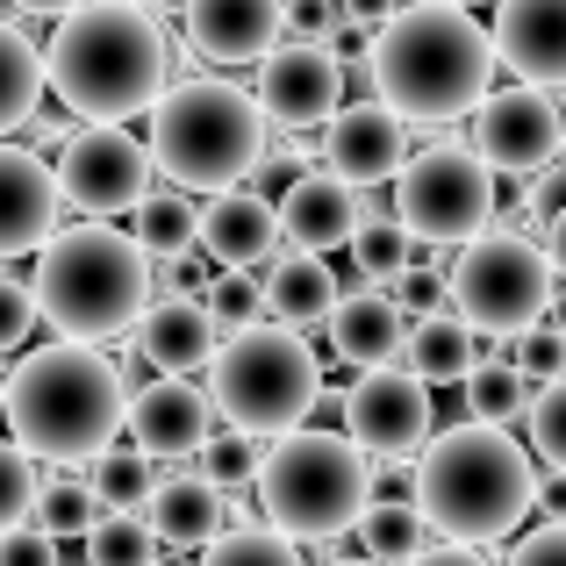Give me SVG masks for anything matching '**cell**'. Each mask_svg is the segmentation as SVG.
Returning <instances> with one entry per match:
<instances>
[{
  "instance_id": "816d5d0a",
  "label": "cell",
  "mask_w": 566,
  "mask_h": 566,
  "mask_svg": "<svg viewBox=\"0 0 566 566\" xmlns=\"http://www.w3.org/2000/svg\"><path fill=\"white\" fill-rule=\"evenodd\" d=\"M144 8H172V0H144Z\"/></svg>"
},
{
  "instance_id": "d6986e66",
  "label": "cell",
  "mask_w": 566,
  "mask_h": 566,
  "mask_svg": "<svg viewBox=\"0 0 566 566\" xmlns=\"http://www.w3.org/2000/svg\"><path fill=\"white\" fill-rule=\"evenodd\" d=\"M187 43L208 65H259L280 43V0H187Z\"/></svg>"
},
{
  "instance_id": "83f0119b",
  "label": "cell",
  "mask_w": 566,
  "mask_h": 566,
  "mask_svg": "<svg viewBox=\"0 0 566 566\" xmlns=\"http://www.w3.org/2000/svg\"><path fill=\"white\" fill-rule=\"evenodd\" d=\"M43 101V51L14 22H0V137L22 129Z\"/></svg>"
},
{
  "instance_id": "f35d334b",
  "label": "cell",
  "mask_w": 566,
  "mask_h": 566,
  "mask_svg": "<svg viewBox=\"0 0 566 566\" xmlns=\"http://www.w3.org/2000/svg\"><path fill=\"white\" fill-rule=\"evenodd\" d=\"M29 510H36V459L14 438H0V531L22 524Z\"/></svg>"
},
{
  "instance_id": "1f68e13d",
  "label": "cell",
  "mask_w": 566,
  "mask_h": 566,
  "mask_svg": "<svg viewBox=\"0 0 566 566\" xmlns=\"http://www.w3.org/2000/svg\"><path fill=\"white\" fill-rule=\"evenodd\" d=\"M158 553H166V545H158V531H151L144 510H101L94 524H86V559L94 566H144Z\"/></svg>"
},
{
  "instance_id": "f907efd6",
  "label": "cell",
  "mask_w": 566,
  "mask_h": 566,
  "mask_svg": "<svg viewBox=\"0 0 566 566\" xmlns=\"http://www.w3.org/2000/svg\"><path fill=\"white\" fill-rule=\"evenodd\" d=\"M14 8H22V14H65L72 0H14Z\"/></svg>"
},
{
  "instance_id": "bcb514c9",
  "label": "cell",
  "mask_w": 566,
  "mask_h": 566,
  "mask_svg": "<svg viewBox=\"0 0 566 566\" xmlns=\"http://www.w3.org/2000/svg\"><path fill=\"white\" fill-rule=\"evenodd\" d=\"M545 259H553V273L566 280V201L545 216Z\"/></svg>"
},
{
  "instance_id": "4dcf8cb0",
  "label": "cell",
  "mask_w": 566,
  "mask_h": 566,
  "mask_svg": "<svg viewBox=\"0 0 566 566\" xmlns=\"http://www.w3.org/2000/svg\"><path fill=\"white\" fill-rule=\"evenodd\" d=\"M352 265H359V280H374V287H387V280L409 265V230H401V216H387V208L359 201V222H352Z\"/></svg>"
},
{
  "instance_id": "603a6c76",
  "label": "cell",
  "mask_w": 566,
  "mask_h": 566,
  "mask_svg": "<svg viewBox=\"0 0 566 566\" xmlns=\"http://www.w3.org/2000/svg\"><path fill=\"white\" fill-rule=\"evenodd\" d=\"M144 516H151L158 545H180V553H208V538H216L222 524H237L230 488H216L208 473L158 481V488H151V502H144Z\"/></svg>"
},
{
  "instance_id": "d4e9b609",
  "label": "cell",
  "mask_w": 566,
  "mask_h": 566,
  "mask_svg": "<svg viewBox=\"0 0 566 566\" xmlns=\"http://www.w3.org/2000/svg\"><path fill=\"white\" fill-rule=\"evenodd\" d=\"M273 273H265V316L273 323H323L331 316V302H337V280H331V265H323V251H287V259H265Z\"/></svg>"
},
{
  "instance_id": "9c48e42d",
  "label": "cell",
  "mask_w": 566,
  "mask_h": 566,
  "mask_svg": "<svg viewBox=\"0 0 566 566\" xmlns=\"http://www.w3.org/2000/svg\"><path fill=\"white\" fill-rule=\"evenodd\" d=\"M553 259L531 244L524 230H473L459 265L444 273L452 287V316L467 331H488V337H516L524 323L545 316L553 302Z\"/></svg>"
},
{
  "instance_id": "52a82bcc",
  "label": "cell",
  "mask_w": 566,
  "mask_h": 566,
  "mask_svg": "<svg viewBox=\"0 0 566 566\" xmlns=\"http://www.w3.org/2000/svg\"><path fill=\"white\" fill-rule=\"evenodd\" d=\"M366 452L345 438V430H280L273 452H259V473H251V488H259V510L273 531H287L294 545H331L352 531V516L366 510Z\"/></svg>"
},
{
  "instance_id": "7a4b0ae2",
  "label": "cell",
  "mask_w": 566,
  "mask_h": 566,
  "mask_svg": "<svg viewBox=\"0 0 566 566\" xmlns=\"http://www.w3.org/2000/svg\"><path fill=\"white\" fill-rule=\"evenodd\" d=\"M416 459V510L430 516L444 545H495L538 510V467L510 438V423H452L438 438H423Z\"/></svg>"
},
{
  "instance_id": "8fae6325",
  "label": "cell",
  "mask_w": 566,
  "mask_h": 566,
  "mask_svg": "<svg viewBox=\"0 0 566 566\" xmlns=\"http://www.w3.org/2000/svg\"><path fill=\"white\" fill-rule=\"evenodd\" d=\"M57 193L80 216H129L151 193V144L129 137L123 123H86L57 144Z\"/></svg>"
},
{
  "instance_id": "3957f363",
  "label": "cell",
  "mask_w": 566,
  "mask_h": 566,
  "mask_svg": "<svg viewBox=\"0 0 566 566\" xmlns=\"http://www.w3.org/2000/svg\"><path fill=\"white\" fill-rule=\"evenodd\" d=\"M366 65L401 123H444L473 115V101L495 86V36L467 14V0H416L374 29Z\"/></svg>"
},
{
  "instance_id": "60d3db41",
  "label": "cell",
  "mask_w": 566,
  "mask_h": 566,
  "mask_svg": "<svg viewBox=\"0 0 566 566\" xmlns=\"http://www.w3.org/2000/svg\"><path fill=\"white\" fill-rule=\"evenodd\" d=\"M387 287H395V308H401L409 323H416V316H438V308H452V287H444L438 265H401Z\"/></svg>"
},
{
  "instance_id": "e0dca14e",
  "label": "cell",
  "mask_w": 566,
  "mask_h": 566,
  "mask_svg": "<svg viewBox=\"0 0 566 566\" xmlns=\"http://www.w3.org/2000/svg\"><path fill=\"white\" fill-rule=\"evenodd\" d=\"M65 216V193H57V172L43 166V151H22V144L0 137V259H22Z\"/></svg>"
},
{
  "instance_id": "d590c367",
  "label": "cell",
  "mask_w": 566,
  "mask_h": 566,
  "mask_svg": "<svg viewBox=\"0 0 566 566\" xmlns=\"http://www.w3.org/2000/svg\"><path fill=\"white\" fill-rule=\"evenodd\" d=\"M531 452L566 473V374L531 387Z\"/></svg>"
},
{
  "instance_id": "7bdbcfd3",
  "label": "cell",
  "mask_w": 566,
  "mask_h": 566,
  "mask_svg": "<svg viewBox=\"0 0 566 566\" xmlns=\"http://www.w3.org/2000/svg\"><path fill=\"white\" fill-rule=\"evenodd\" d=\"M337 22H345V0H280V29H287V36H323L331 43Z\"/></svg>"
},
{
  "instance_id": "7402d4cb",
  "label": "cell",
  "mask_w": 566,
  "mask_h": 566,
  "mask_svg": "<svg viewBox=\"0 0 566 566\" xmlns=\"http://www.w3.org/2000/svg\"><path fill=\"white\" fill-rule=\"evenodd\" d=\"M352 222H359V187L323 166V172H302V180L287 187V201H280V244L331 251V244L352 237Z\"/></svg>"
},
{
  "instance_id": "7dc6e473",
  "label": "cell",
  "mask_w": 566,
  "mask_h": 566,
  "mask_svg": "<svg viewBox=\"0 0 566 566\" xmlns=\"http://www.w3.org/2000/svg\"><path fill=\"white\" fill-rule=\"evenodd\" d=\"M395 8H401V0H345V14H352V22H374V29H380Z\"/></svg>"
},
{
  "instance_id": "74e56055",
  "label": "cell",
  "mask_w": 566,
  "mask_h": 566,
  "mask_svg": "<svg viewBox=\"0 0 566 566\" xmlns=\"http://www.w3.org/2000/svg\"><path fill=\"white\" fill-rule=\"evenodd\" d=\"M193 459H201V473L216 488H230V495L251 488V473H259V444H251V430H237V438H216V430H208V444Z\"/></svg>"
},
{
  "instance_id": "8d00e7d4",
  "label": "cell",
  "mask_w": 566,
  "mask_h": 566,
  "mask_svg": "<svg viewBox=\"0 0 566 566\" xmlns=\"http://www.w3.org/2000/svg\"><path fill=\"white\" fill-rule=\"evenodd\" d=\"M510 366L524 374V387L566 374V331H553V323H524V331L510 337Z\"/></svg>"
},
{
  "instance_id": "f546056e",
  "label": "cell",
  "mask_w": 566,
  "mask_h": 566,
  "mask_svg": "<svg viewBox=\"0 0 566 566\" xmlns=\"http://www.w3.org/2000/svg\"><path fill=\"white\" fill-rule=\"evenodd\" d=\"M129 237H137L151 259H172V251H193V230H201V208L187 201V187H166V193H144L129 208Z\"/></svg>"
},
{
  "instance_id": "9a60e30c",
  "label": "cell",
  "mask_w": 566,
  "mask_h": 566,
  "mask_svg": "<svg viewBox=\"0 0 566 566\" xmlns=\"http://www.w3.org/2000/svg\"><path fill=\"white\" fill-rule=\"evenodd\" d=\"M409 158V129L387 101H337L331 123H323V166L352 187H380L395 180V166Z\"/></svg>"
},
{
  "instance_id": "f6af8a7d",
  "label": "cell",
  "mask_w": 566,
  "mask_h": 566,
  "mask_svg": "<svg viewBox=\"0 0 566 566\" xmlns=\"http://www.w3.org/2000/svg\"><path fill=\"white\" fill-rule=\"evenodd\" d=\"M516 559H566V524H545L531 538H516Z\"/></svg>"
},
{
  "instance_id": "2e32d148",
  "label": "cell",
  "mask_w": 566,
  "mask_h": 566,
  "mask_svg": "<svg viewBox=\"0 0 566 566\" xmlns=\"http://www.w3.org/2000/svg\"><path fill=\"white\" fill-rule=\"evenodd\" d=\"M129 438L144 444V452H166V459H193L208 444V430H216V401H208V387H193L187 374H151L129 395L123 409Z\"/></svg>"
},
{
  "instance_id": "cb8c5ba5",
  "label": "cell",
  "mask_w": 566,
  "mask_h": 566,
  "mask_svg": "<svg viewBox=\"0 0 566 566\" xmlns=\"http://www.w3.org/2000/svg\"><path fill=\"white\" fill-rule=\"evenodd\" d=\"M323 331H331V352H337L345 366H387V359H401L409 316L395 308V294L359 287V294H337V302H331Z\"/></svg>"
},
{
  "instance_id": "ba28073f",
  "label": "cell",
  "mask_w": 566,
  "mask_h": 566,
  "mask_svg": "<svg viewBox=\"0 0 566 566\" xmlns=\"http://www.w3.org/2000/svg\"><path fill=\"white\" fill-rule=\"evenodd\" d=\"M316 395H323V366L294 337V323L259 316L208 352V401H216V416H230L251 438H280V430L308 423Z\"/></svg>"
},
{
  "instance_id": "484cf974",
  "label": "cell",
  "mask_w": 566,
  "mask_h": 566,
  "mask_svg": "<svg viewBox=\"0 0 566 566\" xmlns=\"http://www.w3.org/2000/svg\"><path fill=\"white\" fill-rule=\"evenodd\" d=\"M401 359H409V374L423 387L438 380H459L473 366V331L452 316V308H438V316H416L409 337H401Z\"/></svg>"
},
{
  "instance_id": "277c9868",
  "label": "cell",
  "mask_w": 566,
  "mask_h": 566,
  "mask_svg": "<svg viewBox=\"0 0 566 566\" xmlns=\"http://www.w3.org/2000/svg\"><path fill=\"white\" fill-rule=\"evenodd\" d=\"M0 409H8V430L29 459H94L101 444L123 430L129 387L115 374V359L86 337H57V345L29 352L22 366L0 387Z\"/></svg>"
},
{
  "instance_id": "b9f144b4",
  "label": "cell",
  "mask_w": 566,
  "mask_h": 566,
  "mask_svg": "<svg viewBox=\"0 0 566 566\" xmlns=\"http://www.w3.org/2000/svg\"><path fill=\"white\" fill-rule=\"evenodd\" d=\"M29 331H36V287L14 280V273H0V352H14Z\"/></svg>"
},
{
  "instance_id": "f5cc1de1",
  "label": "cell",
  "mask_w": 566,
  "mask_h": 566,
  "mask_svg": "<svg viewBox=\"0 0 566 566\" xmlns=\"http://www.w3.org/2000/svg\"><path fill=\"white\" fill-rule=\"evenodd\" d=\"M559 158H566V137H559Z\"/></svg>"
},
{
  "instance_id": "681fc988",
  "label": "cell",
  "mask_w": 566,
  "mask_h": 566,
  "mask_svg": "<svg viewBox=\"0 0 566 566\" xmlns=\"http://www.w3.org/2000/svg\"><path fill=\"white\" fill-rule=\"evenodd\" d=\"M545 316H553V331H566V287L553 280V302H545Z\"/></svg>"
},
{
  "instance_id": "ee69618b",
  "label": "cell",
  "mask_w": 566,
  "mask_h": 566,
  "mask_svg": "<svg viewBox=\"0 0 566 566\" xmlns=\"http://www.w3.org/2000/svg\"><path fill=\"white\" fill-rule=\"evenodd\" d=\"M0 559H8V566H51V559H57V538H51L43 524H29V516H22V524L0 531Z\"/></svg>"
},
{
  "instance_id": "7c38bea8",
  "label": "cell",
  "mask_w": 566,
  "mask_h": 566,
  "mask_svg": "<svg viewBox=\"0 0 566 566\" xmlns=\"http://www.w3.org/2000/svg\"><path fill=\"white\" fill-rule=\"evenodd\" d=\"M559 137H566V115L553 101V86H488L481 101H473V151L488 158L495 172H510V180H531V172H545L559 158Z\"/></svg>"
},
{
  "instance_id": "30bf717a",
  "label": "cell",
  "mask_w": 566,
  "mask_h": 566,
  "mask_svg": "<svg viewBox=\"0 0 566 566\" xmlns=\"http://www.w3.org/2000/svg\"><path fill=\"white\" fill-rule=\"evenodd\" d=\"M395 216L423 244H467L495 216V166L467 144H423L395 166Z\"/></svg>"
},
{
  "instance_id": "44dd1931",
  "label": "cell",
  "mask_w": 566,
  "mask_h": 566,
  "mask_svg": "<svg viewBox=\"0 0 566 566\" xmlns=\"http://www.w3.org/2000/svg\"><path fill=\"white\" fill-rule=\"evenodd\" d=\"M193 251H208L216 265H265L280 251V208L244 187H216V201L201 208V230H193Z\"/></svg>"
},
{
  "instance_id": "5bb4252c",
  "label": "cell",
  "mask_w": 566,
  "mask_h": 566,
  "mask_svg": "<svg viewBox=\"0 0 566 566\" xmlns=\"http://www.w3.org/2000/svg\"><path fill=\"white\" fill-rule=\"evenodd\" d=\"M345 438L359 444L366 459H409L416 444L430 438V395L409 366H359L345 395Z\"/></svg>"
},
{
  "instance_id": "5b68a950",
  "label": "cell",
  "mask_w": 566,
  "mask_h": 566,
  "mask_svg": "<svg viewBox=\"0 0 566 566\" xmlns=\"http://www.w3.org/2000/svg\"><path fill=\"white\" fill-rule=\"evenodd\" d=\"M151 302V251L129 230H115V216L72 222L36 244V316H51L57 337H86L108 345Z\"/></svg>"
},
{
  "instance_id": "ffe728a7",
  "label": "cell",
  "mask_w": 566,
  "mask_h": 566,
  "mask_svg": "<svg viewBox=\"0 0 566 566\" xmlns=\"http://www.w3.org/2000/svg\"><path fill=\"white\" fill-rule=\"evenodd\" d=\"M137 331V352L151 374H193L208 366V352L222 345L216 316H208L201 294H166V302H144V316L129 323Z\"/></svg>"
},
{
  "instance_id": "11a10c76",
  "label": "cell",
  "mask_w": 566,
  "mask_h": 566,
  "mask_svg": "<svg viewBox=\"0 0 566 566\" xmlns=\"http://www.w3.org/2000/svg\"><path fill=\"white\" fill-rule=\"evenodd\" d=\"M0 387H8V380H0Z\"/></svg>"
},
{
  "instance_id": "d6a6232c",
  "label": "cell",
  "mask_w": 566,
  "mask_h": 566,
  "mask_svg": "<svg viewBox=\"0 0 566 566\" xmlns=\"http://www.w3.org/2000/svg\"><path fill=\"white\" fill-rule=\"evenodd\" d=\"M29 516H36L51 538H86V524L101 516V495L80 473H51V481H36V510Z\"/></svg>"
},
{
  "instance_id": "e575fe53",
  "label": "cell",
  "mask_w": 566,
  "mask_h": 566,
  "mask_svg": "<svg viewBox=\"0 0 566 566\" xmlns=\"http://www.w3.org/2000/svg\"><path fill=\"white\" fill-rule=\"evenodd\" d=\"M201 302H208V316H216V331L230 337V331H244V323L265 316V280L251 273V265H216Z\"/></svg>"
},
{
  "instance_id": "f1b7e54d",
  "label": "cell",
  "mask_w": 566,
  "mask_h": 566,
  "mask_svg": "<svg viewBox=\"0 0 566 566\" xmlns=\"http://www.w3.org/2000/svg\"><path fill=\"white\" fill-rule=\"evenodd\" d=\"M94 495H101V510H144L151 502V488H158V459L144 452V444H101L94 459Z\"/></svg>"
},
{
  "instance_id": "c3c4849f",
  "label": "cell",
  "mask_w": 566,
  "mask_h": 566,
  "mask_svg": "<svg viewBox=\"0 0 566 566\" xmlns=\"http://www.w3.org/2000/svg\"><path fill=\"white\" fill-rule=\"evenodd\" d=\"M538 502H545L553 516H566V473H559V467H553V481H538Z\"/></svg>"
},
{
  "instance_id": "836d02e7",
  "label": "cell",
  "mask_w": 566,
  "mask_h": 566,
  "mask_svg": "<svg viewBox=\"0 0 566 566\" xmlns=\"http://www.w3.org/2000/svg\"><path fill=\"white\" fill-rule=\"evenodd\" d=\"M459 387H467V401H473V416L481 423H510L516 409H524V374H516L510 359H473L467 374H459Z\"/></svg>"
},
{
  "instance_id": "db71d44e",
  "label": "cell",
  "mask_w": 566,
  "mask_h": 566,
  "mask_svg": "<svg viewBox=\"0 0 566 566\" xmlns=\"http://www.w3.org/2000/svg\"><path fill=\"white\" fill-rule=\"evenodd\" d=\"M467 8H481V0H467Z\"/></svg>"
},
{
  "instance_id": "4316f807",
  "label": "cell",
  "mask_w": 566,
  "mask_h": 566,
  "mask_svg": "<svg viewBox=\"0 0 566 566\" xmlns=\"http://www.w3.org/2000/svg\"><path fill=\"white\" fill-rule=\"evenodd\" d=\"M359 545L374 559H416L430 553V516L416 510V495H366V510L352 516Z\"/></svg>"
},
{
  "instance_id": "6da1fadb",
  "label": "cell",
  "mask_w": 566,
  "mask_h": 566,
  "mask_svg": "<svg viewBox=\"0 0 566 566\" xmlns=\"http://www.w3.org/2000/svg\"><path fill=\"white\" fill-rule=\"evenodd\" d=\"M172 36L144 14V0H72L43 51V80L86 123H129L172 86Z\"/></svg>"
},
{
  "instance_id": "ac0fdd59",
  "label": "cell",
  "mask_w": 566,
  "mask_h": 566,
  "mask_svg": "<svg viewBox=\"0 0 566 566\" xmlns=\"http://www.w3.org/2000/svg\"><path fill=\"white\" fill-rule=\"evenodd\" d=\"M495 65L531 86H566V0H502L495 14Z\"/></svg>"
},
{
  "instance_id": "4fadbf2b",
  "label": "cell",
  "mask_w": 566,
  "mask_h": 566,
  "mask_svg": "<svg viewBox=\"0 0 566 566\" xmlns=\"http://www.w3.org/2000/svg\"><path fill=\"white\" fill-rule=\"evenodd\" d=\"M337 101H345V57H337L323 36L265 43V57H259V108H265V123L323 129Z\"/></svg>"
},
{
  "instance_id": "ab89813d",
  "label": "cell",
  "mask_w": 566,
  "mask_h": 566,
  "mask_svg": "<svg viewBox=\"0 0 566 566\" xmlns=\"http://www.w3.org/2000/svg\"><path fill=\"white\" fill-rule=\"evenodd\" d=\"M287 531H273V524H222L216 538H208V553H216V566H230V559H287Z\"/></svg>"
},
{
  "instance_id": "8992f818",
  "label": "cell",
  "mask_w": 566,
  "mask_h": 566,
  "mask_svg": "<svg viewBox=\"0 0 566 566\" xmlns=\"http://www.w3.org/2000/svg\"><path fill=\"white\" fill-rule=\"evenodd\" d=\"M265 108L230 80H172L151 101V166L187 193L237 187L265 158Z\"/></svg>"
}]
</instances>
